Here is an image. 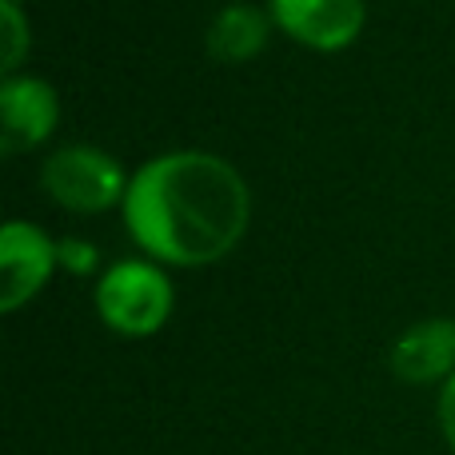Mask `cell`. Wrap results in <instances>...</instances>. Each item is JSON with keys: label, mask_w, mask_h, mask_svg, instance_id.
I'll list each match as a JSON object with an SVG mask.
<instances>
[{"label": "cell", "mask_w": 455, "mask_h": 455, "mask_svg": "<svg viewBox=\"0 0 455 455\" xmlns=\"http://www.w3.org/2000/svg\"><path fill=\"white\" fill-rule=\"evenodd\" d=\"M272 20L299 44L339 52L363 28V0H272Z\"/></svg>", "instance_id": "obj_5"}, {"label": "cell", "mask_w": 455, "mask_h": 455, "mask_svg": "<svg viewBox=\"0 0 455 455\" xmlns=\"http://www.w3.org/2000/svg\"><path fill=\"white\" fill-rule=\"evenodd\" d=\"M172 283L144 259L112 264L96 283V312L120 336H152L172 315Z\"/></svg>", "instance_id": "obj_2"}, {"label": "cell", "mask_w": 455, "mask_h": 455, "mask_svg": "<svg viewBox=\"0 0 455 455\" xmlns=\"http://www.w3.org/2000/svg\"><path fill=\"white\" fill-rule=\"evenodd\" d=\"M56 264V243L40 228L12 220L0 232V307L16 312L48 283Z\"/></svg>", "instance_id": "obj_4"}, {"label": "cell", "mask_w": 455, "mask_h": 455, "mask_svg": "<svg viewBox=\"0 0 455 455\" xmlns=\"http://www.w3.org/2000/svg\"><path fill=\"white\" fill-rule=\"evenodd\" d=\"M96 259H100V256H96V248L88 240H72V235H68V240L56 243V264H64L68 272H76V275L92 272Z\"/></svg>", "instance_id": "obj_10"}, {"label": "cell", "mask_w": 455, "mask_h": 455, "mask_svg": "<svg viewBox=\"0 0 455 455\" xmlns=\"http://www.w3.org/2000/svg\"><path fill=\"white\" fill-rule=\"evenodd\" d=\"M0 148L4 156H20L24 148L48 140L60 116V100H56L52 84L40 76H8L0 84Z\"/></svg>", "instance_id": "obj_6"}, {"label": "cell", "mask_w": 455, "mask_h": 455, "mask_svg": "<svg viewBox=\"0 0 455 455\" xmlns=\"http://www.w3.org/2000/svg\"><path fill=\"white\" fill-rule=\"evenodd\" d=\"M267 32H272V24H267V16L259 12V8L228 4L224 12H216L212 24H208V52L220 64H243L256 52H264Z\"/></svg>", "instance_id": "obj_8"}, {"label": "cell", "mask_w": 455, "mask_h": 455, "mask_svg": "<svg viewBox=\"0 0 455 455\" xmlns=\"http://www.w3.org/2000/svg\"><path fill=\"white\" fill-rule=\"evenodd\" d=\"M44 192L56 200L60 208L72 212H104L128 196V180L124 168L100 148H88V144H68V148L52 152L44 160V172H40Z\"/></svg>", "instance_id": "obj_3"}, {"label": "cell", "mask_w": 455, "mask_h": 455, "mask_svg": "<svg viewBox=\"0 0 455 455\" xmlns=\"http://www.w3.org/2000/svg\"><path fill=\"white\" fill-rule=\"evenodd\" d=\"M4 12V32H8V44H4V72H12L16 64L24 60V48H28V20L20 12V0H4L0 4Z\"/></svg>", "instance_id": "obj_9"}, {"label": "cell", "mask_w": 455, "mask_h": 455, "mask_svg": "<svg viewBox=\"0 0 455 455\" xmlns=\"http://www.w3.org/2000/svg\"><path fill=\"white\" fill-rule=\"evenodd\" d=\"M440 432H443V440H448V448L455 451V376L440 392Z\"/></svg>", "instance_id": "obj_11"}, {"label": "cell", "mask_w": 455, "mask_h": 455, "mask_svg": "<svg viewBox=\"0 0 455 455\" xmlns=\"http://www.w3.org/2000/svg\"><path fill=\"white\" fill-rule=\"evenodd\" d=\"M392 371L403 384H435L455 376V320H424L392 344Z\"/></svg>", "instance_id": "obj_7"}, {"label": "cell", "mask_w": 455, "mask_h": 455, "mask_svg": "<svg viewBox=\"0 0 455 455\" xmlns=\"http://www.w3.org/2000/svg\"><path fill=\"white\" fill-rule=\"evenodd\" d=\"M248 184L212 152H168L128 180L124 228L168 264H212L248 228Z\"/></svg>", "instance_id": "obj_1"}]
</instances>
